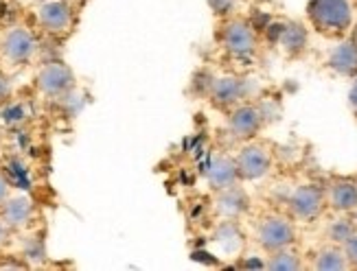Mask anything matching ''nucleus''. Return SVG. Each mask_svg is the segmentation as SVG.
Instances as JSON below:
<instances>
[{"instance_id": "f257e3e1", "label": "nucleus", "mask_w": 357, "mask_h": 271, "mask_svg": "<svg viewBox=\"0 0 357 271\" xmlns=\"http://www.w3.org/2000/svg\"><path fill=\"white\" fill-rule=\"evenodd\" d=\"M307 18L322 36H342L353 24L349 0H309Z\"/></svg>"}, {"instance_id": "f03ea898", "label": "nucleus", "mask_w": 357, "mask_h": 271, "mask_svg": "<svg viewBox=\"0 0 357 271\" xmlns=\"http://www.w3.org/2000/svg\"><path fill=\"white\" fill-rule=\"evenodd\" d=\"M36 20L46 36L66 38L77 26V7L68 0H44L38 3Z\"/></svg>"}, {"instance_id": "7ed1b4c3", "label": "nucleus", "mask_w": 357, "mask_h": 271, "mask_svg": "<svg viewBox=\"0 0 357 271\" xmlns=\"http://www.w3.org/2000/svg\"><path fill=\"white\" fill-rule=\"evenodd\" d=\"M36 88L42 97L59 101L77 88V77L73 68L61 59H51L40 66L36 75Z\"/></svg>"}, {"instance_id": "20e7f679", "label": "nucleus", "mask_w": 357, "mask_h": 271, "mask_svg": "<svg viewBox=\"0 0 357 271\" xmlns=\"http://www.w3.org/2000/svg\"><path fill=\"white\" fill-rule=\"evenodd\" d=\"M38 53V38L31 29L22 24H13L3 31L0 38V57L11 66H24Z\"/></svg>"}, {"instance_id": "39448f33", "label": "nucleus", "mask_w": 357, "mask_h": 271, "mask_svg": "<svg viewBox=\"0 0 357 271\" xmlns=\"http://www.w3.org/2000/svg\"><path fill=\"white\" fill-rule=\"evenodd\" d=\"M224 49L235 57H250L257 51V36L252 26L243 20H230L222 29Z\"/></svg>"}, {"instance_id": "423d86ee", "label": "nucleus", "mask_w": 357, "mask_h": 271, "mask_svg": "<svg viewBox=\"0 0 357 271\" xmlns=\"http://www.w3.org/2000/svg\"><path fill=\"white\" fill-rule=\"evenodd\" d=\"M237 162V171H239V180L245 182H255L261 180L263 175H268L270 167H272V155L263 145H245L239 155L235 157Z\"/></svg>"}, {"instance_id": "0eeeda50", "label": "nucleus", "mask_w": 357, "mask_h": 271, "mask_svg": "<svg viewBox=\"0 0 357 271\" xmlns=\"http://www.w3.org/2000/svg\"><path fill=\"white\" fill-rule=\"evenodd\" d=\"M257 236L263 249L276 251V249L289 247L294 243V238H296V232H294L291 221H287L285 217H268L259 226Z\"/></svg>"}, {"instance_id": "6e6552de", "label": "nucleus", "mask_w": 357, "mask_h": 271, "mask_svg": "<svg viewBox=\"0 0 357 271\" xmlns=\"http://www.w3.org/2000/svg\"><path fill=\"white\" fill-rule=\"evenodd\" d=\"M36 217V203L29 195H9L0 203V219L7 223L11 232H20L31 226Z\"/></svg>"}, {"instance_id": "1a4fd4ad", "label": "nucleus", "mask_w": 357, "mask_h": 271, "mask_svg": "<svg viewBox=\"0 0 357 271\" xmlns=\"http://www.w3.org/2000/svg\"><path fill=\"white\" fill-rule=\"evenodd\" d=\"M322 206H324V193H322V188L316 184H303L294 190L291 197H289L291 215L298 217V219H305V221L318 217Z\"/></svg>"}, {"instance_id": "9d476101", "label": "nucleus", "mask_w": 357, "mask_h": 271, "mask_svg": "<svg viewBox=\"0 0 357 271\" xmlns=\"http://www.w3.org/2000/svg\"><path fill=\"white\" fill-rule=\"evenodd\" d=\"M261 125H263V111L257 105H239L228 116V130L239 140L255 138L261 130Z\"/></svg>"}, {"instance_id": "9b49d317", "label": "nucleus", "mask_w": 357, "mask_h": 271, "mask_svg": "<svg viewBox=\"0 0 357 271\" xmlns=\"http://www.w3.org/2000/svg\"><path fill=\"white\" fill-rule=\"evenodd\" d=\"M248 94V82L239 77H215L208 90V99L217 107L237 105Z\"/></svg>"}, {"instance_id": "f8f14e48", "label": "nucleus", "mask_w": 357, "mask_h": 271, "mask_svg": "<svg viewBox=\"0 0 357 271\" xmlns=\"http://www.w3.org/2000/svg\"><path fill=\"white\" fill-rule=\"evenodd\" d=\"M206 180H208L211 188H215V190L235 186L239 182L237 162L228 155H215L206 169Z\"/></svg>"}, {"instance_id": "ddd939ff", "label": "nucleus", "mask_w": 357, "mask_h": 271, "mask_svg": "<svg viewBox=\"0 0 357 271\" xmlns=\"http://www.w3.org/2000/svg\"><path fill=\"white\" fill-rule=\"evenodd\" d=\"M250 201H248V195L243 193V188L235 186H228L217 190V199H215V210L220 212L224 219H237L241 217Z\"/></svg>"}, {"instance_id": "4468645a", "label": "nucleus", "mask_w": 357, "mask_h": 271, "mask_svg": "<svg viewBox=\"0 0 357 271\" xmlns=\"http://www.w3.org/2000/svg\"><path fill=\"white\" fill-rule=\"evenodd\" d=\"M329 66L342 77H357V42L347 40L329 55Z\"/></svg>"}, {"instance_id": "2eb2a0df", "label": "nucleus", "mask_w": 357, "mask_h": 271, "mask_svg": "<svg viewBox=\"0 0 357 271\" xmlns=\"http://www.w3.org/2000/svg\"><path fill=\"white\" fill-rule=\"evenodd\" d=\"M329 201L337 212H351L357 208V184L351 180H337L329 188Z\"/></svg>"}, {"instance_id": "dca6fc26", "label": "nucleus", "mask_w": 357, "mask_h": 271, "mask_svg": "<svg viewBox=\"0 0 357 271\" xmlns=\"http://www.w3.org/2000/svg\"><path fill=\"white\" fill-rule=\"evenodd\" d=\"M276 42L281 44V49L287 55H298L307 46V29L298 22H287V24H283L281 36H278Z\"/></svg>"}, {"instance_id": "f3484780", "label": "nucleus", "mask_w": 357, "mask_h": 271, "mask_svg": "<svg viewBox=\"0 0 357 271\" xmlns=\"http://www.w3.org/2000/svg\"><path fill=\"white\" fill-rule=\"evenodd\" d=\"M213 241L217 245H222L224 251L228 254H235L237 249H241V232L237 230V226L232 223V219H226L220 228H217L215 236H213Z\"/></svg>"}, {"instance_id": "a211bd4d", "label": "nucleus", "mask_w": 357, "mask_h": 271, "mask_svg": "<svg viewBox=\"0 0 357 271\" xmlns=\"http://www.w3.org/2000/svg\"><path fill=\"white\" fill-rule=\"evenodd\" d=\"M318 271H342L349 267V261L344 256V249H335V247H327L322 249L316 256V265Z\"/></svg>"}, {"instance_id": "6ab92c4d", "label": "nucleus", "mask_w": 357, "mask_h": 271, "mask_svg": "<svg viewBox=\"0 0 357 271\" xmlns=\"http://www.w3.org/2000/svg\"><path fill=\"white\" fill-rule=\"evenodd\" d=\"M266 267L272 269V271H296V269L303 267V263H301V258H298V254H294V251H289L287 247H283V249L272 251L270 263H268Z\"/></svg>"}, {"instance_id": "aec40b11", "label": "nucleus", "mask_w": 357, "mask_h": 271, "mask_svg": "<svg viewBox=\"0 0 357 271\" xmlns=\"http://www.w3.org/2000/svg\"><path fill=\"white\" fill-rule=\"evenodd\" d=\"M353 232H355V226H353L351 221H347V219H337V221H333V226L329 228L331 241H335V243H340V245H344Z\"/></svg>"}, {"instance_id": "412c9836", "label": "nucleus", "mask_w": 357, "mask_h": 271, "mask_svg": "<svg viewBox=\"0 0 357 271\" xmlns=\"http://www.w3.org/2000/svg\"><path fill=\"white\" fill-rule=\"evenodd\" d=\"M22 258L26 261H42L44 258V243L40 236H26L22 241Z\"/></svg>"}, {"instance_id": "4be33fe9", "label": "nucleus", "mask_w": 357, "mask_h": 271, "mask_svg": "<svg viewBox=\"0 0 357 271\" xmlns=\"http://www.w3.org/2000/svg\"><path fill=\"white\" fill-rule=\"evenodd\" d=\"M213 75H208V72H197L195 77H193V82H191V90L195 92V94H199V97H208V90H211V86H213Z\"/></svg>"}, {"instance_id": "5701e85b", "label": "nucleus", "mask_w": 357, "mask_h": 271, "mask_svg": "<svg viewBox=\"0 0 357 271\" xmlns=\"http://www.w3.org/2000/svg\"><path fill=\"white\" fill-rule=\"evenodd\" d=\"M237 0H208V7L213 9L215 15H228L232 9H235Z\"/></svg>"}, {"instance_id": "b1692460", "label": "nucleus", "mask_w": 357, "mask_h": 271, "mask_svg": "<svg viewBox=\"0 0 357 271\" xmlns=\"http://www.w3.org/2000/svg\"><path fill=\"white\" fill-rule=\"evenodd\" d=\"M344 256H347L349 265L357 267V232H353L349 236V241L344 243Z\"/></svg>"}, {"instance_id": "393cba45", "label": "nucleus", "mask_w": 357, "mask_h": 271, "mask_svg": "<svg viewBox=\"0 0 357 271\" xmlns=\"http://www.w3.org/2000/svg\"><path fill=\"white\" fill-rule=\"evenodd\" d=\"M11 230L7 228V223L3 221V219H0V249H3L9 241H11Z\"/></svg>"}, {"instance_id": "a878e982", "label": "nucleus", "mask_w": 357, "mask_h": 271, "mask_svg": "<svg viewBox=\"0 0 357 271\" xmlns=\"http://www.w3.org/2000/svg\"><path fill=\"white\" fill-rule=\"evenodd\" d=\"M9 195H11V186H9V182H7L5 175L0 173V203H3Z\"/></svg>"}, {"instance_id": "bb28decb", "label": "nucleus", "mask_w": 357, "mask_h": 271, "mask_svg": "<svg viewBox=\"0 0 357 271\" xmlns=\"http://www.w3.org/2000/svg\"><path fill=\"white\" fill-rule=\"evenodd\" d=\"M349 103H351V107L357 111V79H355V84H353V88H351V92H349Z\"/></svg>"}, {"instance_id": "cd10ccee", "label": "nucleus", "mask_w": 357, "mask_h": 271, "mask_svg": "<svg viewBox=\"0 0 357 271\" xmlns=\"http://www.w3.org/2000/svg\"><path fill=\"white\" fill-rule=\"evenodd\" d=\"M243 267H261V269H263V267H266V265H263L261 261H248V263H245Z\"/></svg>"}, {"instance_id": "c85d7f7f", "label": "nucleus", "mask_w": 357, "mask_h": 271, "mask_svg": "<svg viewBox=\"0 0 357 271\" xmlns=\"http://www.w3.org/2000/svg\"><path fill=\"white\" fill-rule=\"evenodd\" d=\"M68 3L75 5V7H84V5L88 3V0H68Z\"/></svg>"}, {"instance_id": "c756f323", "label": "nucleus", "mask_w": 357, "mask_h": 271, "mask_svg": "<svg viewBox=\"0 0 357 271\" xmlns=\"http://www.w3.org/2000/svg\"><path fill=\"white\" fill-rule=\"evenodd\" d=\"M355 223H357V208H355Z\"/></svg>"}, {"instance_id": "7c9ffc66", "label": "nucleus", "mask_w": 357, "mask_h": 271, "mask_svg": "<svg viewBox=\"0 0 357 271\" xmlns=\"http://www.w3.org/2000/svg\"><path fill=\"white\" fill-rule=\"evenodd\" d=\"M33 3H44V0H33Z\"/></svg>"}, {"instance_id": "2f4dec72", "label": "nucleus", "mask_w": 357, "mask_h": 271, "mask_svg": "<svg viewBox=\"0 0 357 271\" xmlns=\"http://www.w3.org/2000/svg\"><path fill=\"white\" fill-rule=\"evenodd\" d=\"M0 38H3V31H0Z\"/></svg>"}, {"instance_id": "473e14b6", "label": "nucleus", "mask_w": 357, "mask_h": 271, "mask_svg": "<svg viewBox=\"0 0 357 271\" xmlns=\"http://www.w3.org/2000/svg\"><path fill=\"white\" fill-rule=\"evenodd\" d=\"M355 184H357V182H355Z\"/></svg>"}]
</instances>
